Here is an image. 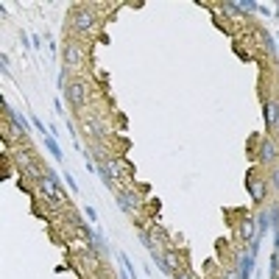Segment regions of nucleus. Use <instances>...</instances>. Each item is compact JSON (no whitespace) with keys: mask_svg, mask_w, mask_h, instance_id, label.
<instances>
[{"mask_svg":"<svg viewBox=\"0 0 279 279\" xmlns=\"http://www.w3.org/2000/svg\"><path fill=\"white\" fill-rule=\"evenodd\" d=\"M268 187H271V195L274 198H279V165H274V168H268Z\"/></svg>","mask_w":279,"mask_h":279,"instance_id":"2eb2a0df","label":"nucleus"},{"mask_svg":"<svg viewBox=\"0 0 279 279\" xmlns=\"http://www.w3.org/2000/svg\"><path fill=\"white\" fill-rule=\"evenodd\" d=\"M173 279H193V274H190V271H187V268H184V271H179V274H176Z\"/></svg>","mask_w":279,"mask_h":279,"instance_id":"412c9836","label":"nucleus"},{"mask_svg":"<svg viewBox=\"0 0 279 279\" xmlns=\"http://www.w3.org/2000/svg\"><path fill=\"white\" fill-rule=\"evenodd\" d=\"M257 37H260L262 48L268 50V56H271V59H277V56H279V48H277V42H274V34H268L265 28H257Z\"/></svg>","mask_w":279,"mask_h":279,"instance_id":"ddd939ff","label":"nucleus"},{"mask_svg":"<svg viewBox=\"0 0 279 279\" xmlns=\"http://www.w3.org/2000/svg\"><path fill=\"white\" fill-rule=\"evenodd\" d=\"M115 204L120 207V212H126L131 221L137 223V229L143 226V207H145V198L143 193L131 187V184H123V187H117L115 190Z\"/></svg>","mask_w":279,"mask_h":279,"instance_id":"7ed1b4c3","label":"nucleus"},{"mask_svg":"<svg viewBox=\"0 0 279 279\" xmlns=\"http://www.w3.org/2000/svg\"><path fill=\"white\" fill-rule=\"evenodd\" d=\"M62 179H64V184H67V190H73V193H78V184H76V179H73V173H62Z\"/></svg>","mask_w":279,"mask_h":279,"instance_id":"f3484780","label":"nucleus"},{"mask_svg":"<svg viewBox=\"0 0 279 279\" xmlns=\"http://www.w3.org/2000/svg\"><path fill=\"white\" fill-rule=\"evenodd\" d=\"M271 235H274V251H279V229L271 232Z\"/></svg>","mask_w":279,"mask_h":279,"instance_id":"5701e85b","label":"nucleus"},{"mask_svg":"<svg viewBox=\"0 0 279 279\" xmlns=\"http://www.w3.org/2000/svg\"><path fill=\"white\" fill-rule=\"evenodd\" d=\"M112 123L101 112H81V134L87 137V143H109L112 137Z\"/></svg>","mask_w":279,"mask_h":279,"instance_id":"20e7f679","label":"nucleus"},{"mask_svg":"<svg viewBox=\"0 0 279 279\" xmlns=\"http://www.w3.org/2000/svg\"><path fill=\"white\" fill-rule=\"evenodd\" d=\"M151 257H154V265H156L159 271H162L165 277H176L173 268H171V265H168V260H165V254H162V251H159V254H151Z\"/></svg>","mask_w":279,"mask_h":279,"instance_id":"dca6fc26","label":"nucleus"},{"mask_svg":"<svg viewBox=\"0 0 279 279\" xmlns=\"http://www.w3.org/2000/svg\"><path fill=\"white\" fill-rule=\"evenodd\" d=\"M87 56H89L87 45H84L81 39H76V37H67L64 39V45H62V70H64L70 78L84 76Z\"/></svg>","mask_w":279,"mask_h":279,"instance_id":"f03ea898","label":"nucleus"},{"mask_svg":"<svg viewBox=\"0 0 279 279\" xmlns=\"http://www.w3.org/2000/svg\"><path fill=\"white\" fill-rule=\"evenodd\" d=\"M42 145H45V148H48V154L53 156V159H56V162H62V159H64V154H62V145H59V140L53 134H48V137H42Z\"/></svg>","mask_w":279,"mask_h":279,"instance_id":"4468645a","label":"nucleus"},{"mask_svg":"<svg viewBox=\"0 0 279 279\" xmlns=\"http://www.w3.org/2000/svg\"><path fill=\"white\" fill-rule=\"evenodd\" d=\"M101 25V6L98 3H76L70 6L67 17V37H89L92 31Z\"/></svg>","mask_w":279,"mask_h":279,"instance_id":"f257e3e1","label":"nucleus"},{"mask_svg":"<svg viewBox=\"0 0 279 279\" xmlns=\"http://www.w3.org/2000/svg\"><path fill=\"white\" fill-rule=\"evenodd\" d=\"M62 109H64V106H62V101L56 98V101H53V112H56V115H62Z\"/></svg>","mask_w":279,"mask_h":279,"instance_id":"4be33fe9","label":"nucleus"},{"mask_svg":"<svg viewBox=\"0 0 279 279\" xmlns=\"http://www.w3.org/2000/svg\"><path fill=\"white\" fill-rule=\"evenodd\" d=\"M277 120H279V98H268L265 101V126H268V131H274Z\"/></svg>","mask_w":279,"mask_h":279,"instance_id":"9b49d317","label":"nucleus"},{"mask_svg":"<svg viewBox=\"0 0 279 279\" xmlns=\"http://www.w3.org/2000/svg\"><path fill=\"white\" fill-rule=\"evenodd\" d=\"M257 14H262V17H271L274 11H271L268 6H265V3H257Z\"/></svg>","mask_w":279,"mask_h":279,"instance_id":"aec40b11","label":"nucleus"},{"mask_svg":"<svg viewBox=\"0 0 279 279\" xmlns=\"http://www.w3.org/2000/svg\"><path fill=\"white\" fill-rule=\"evenodd\" d=\"M81 212H84V218H87L89 223H95V221H98V212L92 210V207H84V210H81Z\"/></svg>","mask_w":279,"mask_h":279,"instance_id":"6ab92c4d","label":"nucleus"},{"mask_svg":"<svg viewBox=\"0 0 279 279\" xmlns=\"http://www.w3.org/2000/svg\"><path fill=\"white\" fill-rule=\"evenodd\" d=\"M277 37H279V31H277Z\"/></svg>","mask_w":279,"mask_h":279,"instance_id":"a878e982","label":"nucleus"},{"mask_svg":"<svg viewBox=\"0 0 279 279\" xmlns=\"http://www.w3.org/2000/svg\"><path fill=\"white\" fill-rule=\"evenodd\" d=\"M254 229H257V235L254 237H265L271 232V221H268V207H257V212H254Z\"/></svg>","mask_w":279,"mask_h":279,"instance_id":"9d476101","label":"nucleus"},{"mask_svg":"<svg viewBox=\"0 0 279 279\" xmlns=\"http://www.w3.org/2000/svg\"><path fill=\"white\" fill-rule=\"evenodd\" d=\"M104 168L109 171V179L115 182V187H123L131 179V165L126 162L123 156H112L109 162H104Z\"/></svg>","mask_w":279,"mask_h":279,"instance_id":"6e6552de","label":"nucleus"},{"mask_svg":"<svg viewBox=\"0 0 279 279\" xmlns=\"http://www.w3.org/2000/svg\"><path fill=\"white\" fill-rule=\"evenodd\" d=\"M62 98L70 104V109L76 112V115H81V112H87L89 104H92V89H89V81L84 76L78 78H70L67 87H64V92H62Z\"/></svg>","mask_w":279,"mask_h":279,"instance_id":"39448f33","label":"nucleus"},{"mask_svg":"<svg viewBox=\"0 0 279 279\" xmlns=\"http://www.w3.org/2000/svg\"><path fill=\"white\" fill-rule=\"evenodd\" d=\"M31 45H34V48H39V45H42V39H39V34H34V37H31Z\"/></svg>","mask_w":279,"mask_h":279,"instance_id":"b1692460","label":"nucleus"},{"mask_svg":"<svg viewBox=\"0 0 279 279\" xmlns=\"http://www.w3.org/2000/svg\"><path fill=\"white\" fill-rule=\"evenodd\" d=\"M0 64H3V76L11 78V67H9V53H0Z\"/></svg>","mask_w":279,"mask_h":279,"instance_id":"a211bd4d","label":"nucleus"},{"mask_svg":"<svg viewBox=\"0 0 279 279\" xmlns=\"http://www.w3.org/2000/svg\"><path fill=\"white\" fill-rule=\"evenodd\" d=\"M246 187H249L251 201L257 204V207H265V204H268V195H271L268 179H265V176H257V171H254V168L246 173Z\"/></svg>","mask_w":279,"mask_h":279,"instance_id":"0eeeda50","label":"nucleus"},{"mask_svg":"<svg viewBox=\"0 0 279 279\" xmlns=\"http://www.w3.org/2000/svg\"><path fill=\"white\" fill-rule=\"evenodd\" d=\"M274 14H277V17H279V3H277V6H274Z\"/></svg>","mask_w":279,"mask_h":279,"instance_id":"393cba45","label":"nucleus"},{"mask_svg":"<svg viewBox=\"0 0 279 279\" xmlns=\"http://www.w3.org/2000/svg\"><path fill=\"white\" fill-rule=\"evenodd\" d=\"M137 240H140V246H143V249L151 251V254H159V249H156V243H154V235H151V229H148V226H140V229H137Z\"/></svg>","mask_w":279,"mask_h":279,"instance_id":"f8f14e48","label":"nucleus"},{"mask_svg":"<svg viewBox=\"0 0 279 279\" xmlns=\"http://www.w3.org/2000/svg\"><path fill=\"white\" fill-rule=\"evenodd\" d=\"M257 165H260V168H274V165H279V140L274 134L257 137Z\"/></svg>","mask_w":279,"mask_h":279,"instance_id":"423d86ee","label":"nucleus"},{"mask_svg":"<svg viewBox=\"0 0 279 279\" xmlns=\"http://www.w3.org/2000/svg\"><path fill=\"white\" fill-rule=\"evenodd\" d=\"M240 215H237V226H235V235H237V240L246 243L249 246L251 240H254V235H257V229H254V212L249 210H237Z\"/></svg>","mask_w":279,"mask_h":279,"instance_id":"1a4fd4ad","label":"nucleus"}]
</instances>
